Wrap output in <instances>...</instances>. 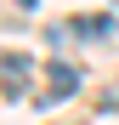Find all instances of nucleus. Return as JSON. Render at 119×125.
I'll use <instances>...</instances> for the list:
<instances>
[{"instance_id":"nucleus-3","label":"nucleus","mask_w":119,"mask_h":125,"mask_svg":"<svg viewBox=\"0 0 119 125\" xmlns=\"http://www.w3.org/2000/svg\"><path fill=\"white\" fill-rule=\"evenodd\" d=\"M74 29H79V34H91V40H102V34H113V17H79Z\"/></svg>"},{"instance_id":"nucleus-2","label":"nucleus","mask_w":119,"mask_h":125,"mask_svg":"<svg viewBox=\"0 0 119 125\" xmlns=\"http://www.w3.org/2000/svg\"><path fill=\"white\" fill-rule=\"evenodd\" d=\"M0 80H6V97H17V91H23V80H28V57L11 51L6 62H0Z\"/></svg>"},{"instance_id":"nucleus-4","label":"nucleus","mask_w":119,"mask_h":125,"mask_svg":"<svg viewBox=\"0 0 119 125\" xmlns=\"http://www.w3.org/2000/svg\"><path fill=\"white\" fill-rule=\"evenodd\" d=\"M17 6H34V0H17Z\"/></svg>"},{"instance_id":"nucleus-1","label":"nucleus","mask_w":119,"mask_h":125,"mask_svg":"<svg viewBox=\"0 0 119 125\" xmlns=\"http://www.w3.org/2000/svg\"><path fill=\"white\" fill-rule=\"evenodd\" d=\"M46 102H63V97H74V85H79V74L68 68V62H51V74H46Z\"/></svg>"}]
</instances>
